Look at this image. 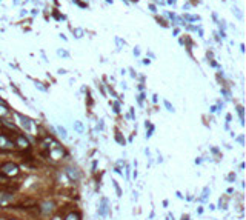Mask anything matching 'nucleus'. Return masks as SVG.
I'll list each match as a JSON object with an SVG mask.
<instances>
[{
  "mask_svg": "<svg viewBox=\"0 0 246 220\" xmlns=\"http://www.w3.org/2000/svg\"><path fill=\"white\" fill-rule=\"evenodd\" d=\"M0 171H2V174H5V176H15V174H19V166L12 162H8V163L2 165Z\"/></svg>",
  "mask_w": 246,
  "mask_h": 220,
  "instance_id": "f257e3e1",
  "label": "nucleus"
},
{
  "mask_svg": "<svg viewBox=\"0 0 246 220\" xmlns=\"http://www.w3.org/2000/svg\"><path fill=\"white\" fill-rule=\"evenodd\" d=\"M14 146V142H11L6 136H0V150H12Z\"/></svg>",
  "mask_w": 246,
  "mask_h": 220,
  "instance_id": "f03ea898",
  "label": "nucleus"
},
{
  "mask_svg": "<svg viewBox=\"0 0 246 220\" xmlns=\"http://www.w3.org/2000/svg\"><path fill=\"white\" fill-rule=\"evenodd\" d=\"M14 145H19L20 148H28L29 143H28V140L25 139V137H22V136L17 134V136H15V143H14Z\"/></svg>",
  "mask_w": 246,
  "mask_h": 220,
  "instance_id": "7ed1b4c3",
  "label": "nucleus"
},
{
  "mask_svg": "<svg viewBox=\"0 0 246 220\" xmlns=\"http://www.w3.org/2000/svg\"><path fill=\"white\" fill-rule=\"evenodd\" d=\"M17 117L22 120V126L26 129V131H29L31 129V123H29V119L28 117H25V115H22V114H17Z\"/></svg>",
  "mask_w": 246,
  "mask_h": 220,
  "instance_id": "20e7f679",
  "label": "nucleus"
},
{
  "mask_svg": "<svg viewBox=\"0 0 246 220\" xmlns=\"http://www.w3.org/2000/svg\"><path fill=\"white\" fill-rule=\"evenodd\" d=\"M106 205H108V200L106 199H103L102 200V206H100V209H98V214H100V215H106Z\"/></svg>",
  "mask_w": 246,
  "mask_h": 220,
  "instance_id": "39448f33",
  "label": "nucleus"
},
{
  "mask_svg": "<svg viewBox=\"0 0 246 220\" xmlns=\"http://www.w3.org/2000/svg\"><path fill=\"white\" fill-rule=\"evenodd\" d=\"M53 202H46V203H43V212L46 214V212H51L53 211Z\"/></svg>",
  "mask_w": 246,
  "mask_h": 220,
  "instance_id": "423d86ee",
  "label": "nucleus"
},
{
  "mask_svg": "<svg viewBox=\"0 0 246 220\" xmlns=\"http://www.w3.org/2000/svg\"><path fill=\"white\" fill-rule=\"evenodd\" d=\"M65 220H80V215L77 214V212H71V214H68L66 215V218Z\"/></svg>",
  "mask_w": 246,
  "mask_h": 220,
  "instance_id": "0eeeda50",
  "label": "nucleus"
},
{
  "mask_svg": "<svg viewBox=\"0 0 246 220\" xmlns=\"http://www.w3.org/2000/svg\"><path fill=\"white\" fill-rule=\"evenodd\" d=\"M68 174H69L71 179H76V180H77V177H79L77 173H76V169H68Z\"/></svg>",
  "mask_w": 246,
  "mask_h": 220,
  "instance_id": "6e6552de",
  "label": "nucleus"
},
{
  "mask_svg": "<svg viewBox=\"0 0 246 220\" xmlns=\"http://www.w3.org/2000/svg\"><path fill=\"white\" fill-rule=\"evenodd\" d=\"M74 126H76V129H77L79 132H83V126H82L80 122H76V123H74Z\"/></svg>",
  "mask_w": 246,
  "mask_h": 220,
  "instance_id": "1a4fd4ad",
  "label": "nucleus"
},
{
  "mask_svg": "<svg viewBox=\"0 0 246 220\" xmlns=\"http://www.w3.org/2000/svg\"><path fill=\"white\" fill-rule=\"evenodd\" d=\"M57 54H59V56H63V57H68V53H66V51H62V50H59Z\"/></svg>",
  "mask_w": 246,
  "mask_h": 220,
  "instance_id": "9d476101",
  "label": "nucleus"
},
{
  "mask_svg": "<svg viewBox=\"0 0 246 220\" xmlns=\"http://www.w3.org/2000/svg\"><path fill=\"white\" fill-rule=\"evenodd\" d=\"M59 131H60V134H62V137H66V131H65V128H62V126H59Z\"/></svg>",
  "mask_w": 246,
  "mask_h": 220,
  "instance_id": "9b49d317",
  "label": "nucleus"
},
{
  "mask_svg": "<svg viewBox=\"0 0 246 220\" xmlns=\"http://www.w3.org/2000/svg\"><path fill=\"white\" fill-rule=\"evenodd\" d=\"M0 114H2V115L8 114V111H6V108H5V106H0Z\"/></svg>",
  "mask_w": 246,
  "mask_h": 220,
  "instance_id": "f8f14e48",
  "label": "nucleus"
},
{
  "mask_svg": "<svg viewBox=\"0 0 246 220\" xmlns=\"http://www.w3.org/2000/svg\"><path fill=\"white\" fill-rule=\"evenodd\" d=\"M165 105H166V108H168L169 111H174V108L171 106V103H169V102H165Z\"/></svg>",
  "mask_w": 246,
  "mask_h": 220,
  "instance_id": "ddd939ff",
  "label": "nucleus"
},
{
  "mask_svg": "<svg viewBox=\"0 0 246 220\" xmlns=\"http://www.w3.org/2000/svg\"><path fill=\"white\" fill-rule=\"evenodd\" d=\"M182 220H189V217H188V215H183V218H182Z\"/></svg>",
  "mask_w": 246,
  "mask_h": 220,
  "instance_id": "4468645a",
  "label": "nucleus"
},
{
  "mask_svg": "<svg viewBox=\"0 0 246 220\" xmlns=\"http://www.w3.org/2000/svg\"><path fill=\"white\" fill-rule=\"evenodd\" d=\"M54 220H59V218H54Z\"/></svg>",
  "mask_w": 246,
  "mask_h": 220,
  "instance_id": "2eb2a0df",
  "label": "nucleus"
}]
</instances>
